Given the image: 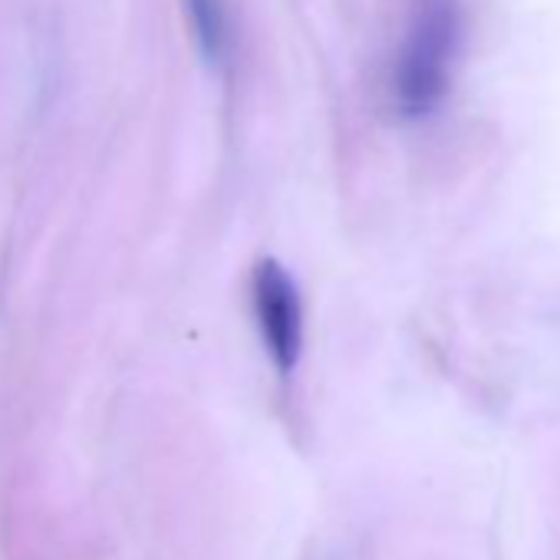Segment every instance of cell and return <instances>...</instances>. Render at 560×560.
Wrapping results in <instances>:
<instances>
[{
    "label": "cell",
    "instance_id": "cell-1",
    "mask_svg": "<svg viewBox=\"0 0 560 560\" xmlns=\"http://www.w3.org/2000/svg\"><path fill=\"white\" fill-rule=\"evenodd\" d=\"M465 47L462 0H416L393 67V103L406 119H425L452 93Z\"/></svg>",
    "mask_w": 560,
    "mask_h": 560
},
{
    "label": "cell",
    "instance_id": "cell-2",
    "mask_svg": "<svg viewBox=\"0 0 560 560\" xmlns=\"http://www.w3.org/2000/svg\"><path fill=\"white\" fill-rule=\"evenodd\" d=\"M250 307L273 370L291 376L304 350V307L294 277L273 257L257 260L250 270Z\"/></svg>",
    "mask_w": 560,
    "mask_h": 560
},
{
    "label": "cell",
    "instance_id": "cell-3",
    "mask_svg": "<svg viewBox=\"0 0 560 560\" xmlns=\"http://www.w3.org/2000/svg\"><path fill=\"white\" fill-rule=\"evenodd\" d=\"M191 14V27L198 37L201 54L221 67L231 57V21H228V4L224 0H185Z\"/></svg>",
    "mask_w": 560,
    "mask_h": 560
}]
</instances>
